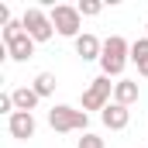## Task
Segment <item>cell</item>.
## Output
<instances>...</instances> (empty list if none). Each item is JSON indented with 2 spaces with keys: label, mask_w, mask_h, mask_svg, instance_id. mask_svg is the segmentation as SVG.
Returning <instances> with one entry per match:
<instances>
[{
  "label": "cell",
  "mask_w": 148,
  "mask_h": 148,
  "mask_svg": "<svg viewBox=\"0 0 148 148\" xmlns=\"http://www.w3.org/2000/svg\"><path fill=\"white\" fill-rule=\"evenodd\" d=\"M3 52H7L14 62H28V59L35 55V38L24 31L21 21H10V24L3 28Z\"/></svg>",
  "instance_id": "6da1fadb"
},
{
  "label": "cell",
  "mask_w": 148,
  "mask_h": 148,
  "mask_svg": "<svg viewBox=\"0 0 148 148\" xmlns=\"http://www.w3.org/2000/svg\"><path fill=\"white\" fill-rule=\"evenodd\" d=\"M127 59H131V45H127L121 35H110L107 41H103V55H100L103 76H121L124 66H127Z\"/></svg>",
  "instance_id": "7a4b0ae2"
},
{
  "label": "cell",
  "mask_w": 148,
  "mask_h": 148,
  "mask_svg": "<svg viewBox=\"0 0 148 148\" xmlns=\"http://www.w3.org/2000/svg\"><path fill=\"white\" fill-rule=\"evenodd\" d=\"M48 124H52V131H59V134L86 131L90 114H86V110H76V107H52V110H48Z\"/></svg>",
  "instance_id": "3957f363"
},
{
  "label": "cell",
  "mask_w": 148,
  "mask_h": 148,
  "mask_svg": "<svg viewBox=\"0 0 148 148\" xmlns=\"http://www.w3.org/2000/svg\"><path fill=\"white\" fill-rule=\"evenodd\" d=\"M110 93H114L110 76H97L83 93V110H107L110 107Z\"/></svg>",
  "instance_id": "277c9868"
},
{
  "label": "cell",
  "mask_w": 148,
  "mask_h": 148,
  "mask_svg": "<svg viewBox=\"0 0 148 148\" xmlns=\"http://www.w3.org/2000/svg\"><path fill=\"white\" fill-rule=\"evenodd\" d=\"M52 24H55V31L66 38H79V21H83V14H79V7H69V3H55L52 7Z\"/></svg>",
  "instance_id": "5b68a950"
},
{
  "label": "cell",
  "mask_w": 148,
  "mask_h": 148,
  "mask_svg": "<svg viewBox=\"0 0 148 148\" xmlns=\"http://www.w3.org/2000/svg\"><path fill=\"white\" fill-rule=\"evenodd\" d=\"M21 24H24V31L35 38V41H48L52 31H55L52 17H48L41 7H28V10H24V17H21Z\"/></svg>",
  "instance_id": "8992f818"
},
{
  "label": "cell",
  "mask_w": 148,
  "mask_h": 148,
  "mask_svg": "<svg viewBox=\"0 0 148 148\" xmlns=\"http://www.w3.org/2000/svg\"><path fill=\"white\" fill-rule=\"evenodd\" d=\"M35 114H24V110H17V114H10L7 117V131L14 134V138H21V141H28V138H35Z\"/></svg>",
  "instance_id": "52a82bcc"
},
{
  "label": "cell",
  "mask_w": 148,
  "mask_h": 148,
  "mask_svg": "<svg viewBox=\"0 0 148 148\" xmlns=\"http://www.w3.org/2000/svg\"><path fill=\"white\" fill-rule=\"evenodd\" d=\"M76 55H79L83 62H93V59L103 55V41H100L97 35H79L76 38Z\"/></svg>",
  "instance_id": "ba28073f"
},
{
  "label": "cell",
  "mask_w": 148,
  "mask_h": 148,
  "mask_svg": "<svg viewBox=\"0 0 148 148\" xmlns=\"http://www.w3.org/2000/svg\"><path fill=\"white\" fill-rule=\"evenodd\" d=\"M100 117H103V124H107L110 131H124V127H127V121H131V110H127V107H121V103H110Z\"/></svg>",
  "instance_id": "9c48e42d"
},
{
  "label": "cell",
  "mask_w": 148,
  "mask_h": 148,
  "mask_svg": "<svg viewBox=\"0 0 148 148\" xmlns=\"http://www.w3.org/2000/svg\"><path fill=\"white\" fill-rule=\"evenodd\" d=\"M134 100H138V83H134V79H117V83H114V103L131 107Z\"/></svg>",
  "instance_id": "30bf717a"
},
{
  "label": "cell",
  "mask_w": 148,
  "mask_h": 148,
  "mask_svg": "<svg viewBox=\"0 0 148 148\" xmlns=\"http://www.w3.org/2000/svg\"><path fill=\"white\" fill-rule=\"evenodd\" d=\"M10 97H14V107L24 110V114H31L38 107V100H41V97L35 93V86H17V90H10Z\"/></svg>",
  "instance_id": "8fae6325"
},
{
  "label": "cell",
  "mask_w": 148,
  "mask_h": 148,
  "mask_svg": "<svg viewBox=\"0 0 148 148\" xmlns=\"http://www.w3.org/2000/svg\"><path fill=\"white\" fill-rule=\"evenodd\" d=\"M131 62L138 66V76L148 79V38H138V41L131 45Z\"/></svg>",
  "instance_id": "7c38bea8"
},
{
  "label": "cell",
  "mask_w": 148,
  "mask_h": 148,
  "mask_svg": "<svg viewBox=\"0 0 148 148\" xmlns=\"http://www.w3.org/2000/svg\"><path fill=\"white\" fill-rule=\"evenodd\" d=\"M31 86H35L38 97H52V93H55V76H52V73H38Z\"/></svg>",
  "instance_id": "4fadbf2b"
},
{
  "label": "cell",
  "mask_w": 148,
  "mask_h": 148,
  "mask_svg": "<svg viewBox=\"0 0 148 148\" xmlns=\"http://www.w3.org/2000/svg\"><path fill=\"white\" fill-rule=\"evenodd\" d=\"M100 10H103L100 0H83V3H79V14H83V17H93V14H100Z\"/></svg>",
  "instance_id": "5bb4252c"
},
{
  "label": "cell",
  "mask_w": 148,
  "mask_h": 148,
  "mask_svg": "<svg viewBox=\"0 0 148 148\" xmlns=\"http://www.w3.org/2000/svg\"><path fill=\"white\" fill-rule=\"evenodd\" d=\"M79 148H103V138H97V134H83V138H79Z\"/></svg>",
  "instance_id": "9a60e30c"
},
{
  "label": "cell",
  "mask_w": 148,
  "mask_h": 148,
  "mask_svg": "<svg viewBox=\"0 0 148 148\" xmlns=\"http://www.w3.org/2000/svg\"><path fill=\"white\" fill-rule=\"evenodd\" d=\"M145 31H148V24H145Z\"/></svg>",
  "instance_id": "2e32d148"
}]
</instances>
